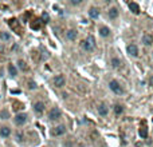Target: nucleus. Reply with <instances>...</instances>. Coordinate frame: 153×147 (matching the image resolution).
<instances>
[{
  "mask_svg": "<svg viewBox=\"0 0 153 147\" xmlns=\"http://www.w3.org/2000/svg\"><path fill=\"white\" fill-rule=\"evenodd\" d=\"M17 64H19V68H20V70H23V71H26V70H27V64L24 63L23 60H19V62H17Z\"/></svg>",
  "mask_w": 153,
  "mask_h": 147,
  "instance_id": "obj_23",
  "label": "nucleus"
},
{
  "mask_svg": "<svg viewBox=\"0 0 153 147\" xmlns=\"http://www.w3.org/2000/svg\"><path fill=\"white\" fill-rule=\"evenodd\" d=\"M107 111H109V110H107V107L105 106V104H99V106H98V114L101 116H106L107 115Z\"/></svg>",
  "mask_w": 153,
  "mask_h": 147,
  "instance_id": "obj_13",
  "label": "nucleus"
},
{
  "mask_svg": "<svg viewBox=\"0 0 153 147\" xmlns=\"http://www.w3.org/2000/svg\"><path fill=\"white\" fill-rule=\"evenodd\" d=\"M40 23H42L40 20H35V23L31 24V28L32 29H39V28H40Z\"/></svg>",
  "mask_w": 153,
  "mask_h": 147,
  "instance_id": "obj_22",
  "label": "nucleus"
},
{
  "mask_svg": "<svg viewBox=\"0 0 153 147\" xmlns=\"http://www.w3.org/2000/svg\"><path fill=\"white\" fill-rule=\"evenodd\" d=\"M83 48L86 49V51H93V49L95 48V39H94L93 35H89L87 39L83 42Z\"/></svg>",
  "mask_w": 153,
  "mask_h": 147,
  "instance_id": "obj_2",
  "label": "nucleus"
},
{
  "mask_svg": "<svg viewBox=\"0 0 153 147\" xmlns=\"http://www.w3.org/2000/svg\"><path fill=\"white\" fill-rule=\"evenodd\" d=\"M109 34H110V29L107 28V27H101V28H99V35H101L102 38L109 36Z\"/></svg>",
  "mask_w": 153,
  "mask_h": 147,
  "instance_id": "obj_15",
  "label": "nucleus"
},
{
  "mask_svg": "<svg viewBox=\"0 0 153 147\" xmlns=\"http://www.w3.org/2000/svg\"><path fill=\"white\" fill-rule=\"evenodd\" d=\"M17 140H22V134H17Z\"/></svg>",
  "mask_w": 153,
  "mask_h": 147,
  "instance_id": "obj_29",
  "label": "nucleus"
},
{
  "mask_svg": "<svg viewBox=\"0 0 153 147\" xmlns=\"http://www.w3.org/2000/svg\"><path fill=\"white\" fill-rule=\"evenodd\" d=\"M34 110L36 111L38 114H40L44 111V103L43 102H36V103L34 104Z\"/></svg>",
  "mask_w": 153,
  "mask_h": 147,
  "instance_id": "obj_9",
  "label": "nucleus"
},
{
  "mask_svg": "<svg viewBox=\"0 0 153 147\" xmlns=\"http://www.w3.org/2000/svg\"><path fill=\"white\" fill-rule=\"evenodd\" d=\"M0 118L1 119H8L9 118V112L7 111V110H1V111H0Z\"/></svg>",
  "mask_w": 153,
  "mask_h": 147,
  "instance_id": "obj_21",
  "label": "nucleus"
},
{
  "mask_svg": "<svg viewBox=\"0 0 153 147\" xmlns=\"http://www.w3.org/2000/svg\"><path fill=\"white\" fill-rule=\"evenodd\" d=\"M112 66L114 67V68H118V67L121 66V60H120V59H117V58H113L112 59Z\"/></svg>",
  "mask_w": 153,
  "mask_h": 147,
  "instance_id": "obj_19",
  "label": "nucleus"
},
{
  "mask_svg": "<svg viewBox=\"0 0 153 147\" xmlns=\"http://www.w3.org/2000/svg\"><path fill=\"white\" fill-rule=\"evenodd\" d=\"M71 4L77 6V4H81V0H71Z\"/></svg>",
  "mask_w": 153,
  "mask_h": 147,
  "instance_id": "obj_26",
  "label": "nucleus"
},
{
  "mask_svg": "<svg viewBox=\"0 0 153 147\" xmlns=\"http://www.w3.org/2000/svg\"><path fill=\"white\" fill-rule=\"evenodd\" d=\"M129 9L134 15H138L140 14V7H138V4H137V3H133V1H132V3H129Z\"/></svg>",
  "mask_w": 153,
  "mask_h": 147,
  "instance_id": "obj_12",
  "label": "nucleus"
},
{
  "mask_svg": "<svg viewBox=\"0 0 153 147\" xmlns=\"http://www.w3.org/2000/svg\"><path fill=\"white\" fill-rule=\"evenodd\" d=\"M43 19L46 21H48V15H47V14H43Z\"/></svg>",
  "mask_w": 153,
  "mask_h": 147,
  "instance_id": "obj_27",
  "label": "nucleus"
},
{
  "mask_svg": "<svg viewBox=\"0 0 153 147\" xmlns=\"http://www.w3.org/2000/svg\"><path fill=\"white\" fill-rule=\"evenodd\" d=\"M77 34H78V32L75 31V29H69V31L66 32V39L67 40H74V39L77 38Z\"/></svg>",
  "mask_w": 153,
  "mask_h": 147,
  "instance_id": "obj_11",
  "label": "nucleus"
},
{
  "mask_svg": "<svg viewBox=\"0 0 153 147\" xmlns=\"http://www.w3.org/2000/svg\"><path fill=\"white\" fill-rule=\"evenodd\" d=\"M9 134H11V130H9L8 127H1V128H0V135L3 136V138L9 136Z\"/></svg>",
  "mask_w": 153,
  "mask_h": 147,
  "instance_id": "obj_14",
  "label": "nucleus"
},
{
  "mask_svg": "<svg viewBox=\"0 0 153 147\" xmlns=\"http://www.w3.org/2000/svg\"><path fill=\"white\" fill-rule=\"evenodd\" d=\"M14 120H15V124H16V126H23L27 122V115L26 114H17Z\"/></svg>",
  "mask_w": 153,
  "mask_h": 147,
  "instance_id": "obj_4",
  "label": "nucleus"
},
{
  "mask_svg": "<svg viewBox=\"0 0 153 147\" xmlns=\"http://www.w3.org/2000/svg\"><path fill=\"white\" fill-rule=\"evenodd\" d=\"M89 16L91 17V19H98V17H99V11H98V8H95V7L90 8V11H89Z\"/></svg>",
  "mask_w": 153,
  "mask_h": 147,
  "instance_id": "obj_10",
  "label": "nucleus"
},
{
  "mask_svg": "<svg viewBox=\"0 0 153 147\" xmlns=\"http://www.w3.org/2000/svg\"><path fill=\"white\" fill-rule=\"evenodd\" d=\"M61 115H62V112H61V110H59L58 107H54V108H51V110H50V112H48L50 120H56V119L61 118Z\"/></svg>",
  "mask_w": 153,
  "mask_h": 147,
  "instance_id": "obj_3",
  "label": "nucleus"
},
{
  "mask_svg": "<svg viewBox=\"0 0 153 147\" xmlns=\"http://www.w3.org/2000/svg\"><path fill=\"white\" fill-rule=\"evenodd\" d=\"M142 43H144L145 46H150V44L153 43V36L150 34H144V36H142Z\"/></svg>",
  "mask_w": 153,
  "mask_h": 147,
  "instance_id": "obj_8",
  "label": "nucleus"
},
{
  "mask_svg": "<svg viewBox=\"0 0 153 147\" xmlns=\"http://www.w3.org/2000/svg\"><path fill=\"white\" fill-rule=\"evenodd\" d=\"M152 56H153V54H152Z\"/></svg>",
  "mask_w": 153,
  "mask_h": 147,
  "instance_id": "obj_30",
  "label": "nucleus"
},
{
  "mask_svg": "<svg viewBox=\"0 0 153 147\" xmlns=\"http://www.w3.org/2000/svg\"><path fill=\"white\" fill-rule=\"evenodd\" d=\"M128 54L133 58H137L138 56V48H137L136 44H129L128 46Z\"/></svg>",
  "mask_w": 153,
  "mask_h": 147,
  "instance_id": "obj_6",
  "label": "nucleus"
},
{
  "mask_svg": "<svg viewBox=\"0 0 153 147\" xmlns=\"http://www.w3.org/2000/svg\"><path fill=\"white\" fill-rule=\"evenodd\" d=\"M28 88L30 90H35V88H36V84H35L34 82H30V83H28Z\"/></svg>",
  "mask_w": 153,
  "mask_h": 147,
  "instance_id": "obj_25",
  "label": "nucleus"
},
{
  "mask_svg": "<svg viewBox=\"0 0 153 147\" xmlns=\"http://www.w3.org/2000/svg\"><path fill=\"white\" fill-rule=\"evenodd\" d=\"M118 16V9L117 8H110L109 9V17L110 19H116Z\"/></svg>",
  "mask_w": 153,
  "mask_h": 147,
  "instance_id": "obj_18",
  "label": "nucleus"
},
{
  "mask_svg": "<svg viewBox=\"0 0 153 147\" xmlns=\"http://www.w3.org/2000/svg\"><path fill=\"white\" fill-rule=\"evenodd\" d=\"M122 111H124V107H122V106H120V104L114 106V112H116V115H121Z\"/></svg>",
  "mask_w": 153,
  "mask_h": 147,
  "instance_id": "obj_20",
  "label": "nucleus"
},
{
  "mask_svg": "<svg viewBox=\"0 0 153 147\" xmlns=\"http://www.w3.org/2000/svg\"><path fill=\"white\" fill-rule=\"evenodd\" d=\"M109 87H110V90H112L116 95H122V94H124V88H122L121 84H120L117 80H112L109 83Z\"/></svg>",
  "mask_w": 153,
  "mask_h": 147,
  "instance_id": "obj_1",
  "label": "nucleus"
},
{
  "mask_svg": "<svg viewBox=\"0 0 153 147\" xmlns=\"http://www.w3.org/2000/svg\"><path fill=\"white\" fill-rule=\"evenodd\" d=\"M140 136L141 138H146L148 136V128H146V126L145 124H142V127H140Z\"/></svg>",
  "mask_w": 153,
  "mask_h": 147,
  "instance_id": "obj_17",
  "label": "nucleus"
},
{
  "mask_svg": "<svg viewBox=\"0 0 153 147\" xmlns=\"http://www.w3.org/2000/svg\"><path fill=\"white\" fill-rule=\"evenodd\" d=\"M149 84H150V86L153 87V75L150 76V79H149Z\"/></svg>",
  "mask_w": 153,
  "mask_h": 147,
  "instance_id": "obj_28",
  "label": "nucleus"
},
{
  "mask_svg": "<svg viewBox=\"0 0 153 147\" xmlns=\"http://www.w3.org/2000/svg\"><path fill=\"white\" fill-rule=\"evenodd\" d=\"M64 83H66V80H64V76L63 75H56L54 79V86L58 87V88H61V87L64 86Z\"/></svg>",
  "mask_w": 153,
  "mask_h": 147,
  "instance_id": "obj_5",
  "label": "nucleus"
},
{
  "mask_svg": "<svg viewBox=\"0 0 153 147\" xmlns=\"http://www.w3.org/2000/svg\"><path fill=\"white\" fill-rule=\"evenodd\" d=\"M0 38L4 39V40H8L11 36H9V34H7V32H1V35H0Z\"/></svg>",
  "mask_w": 153,
  "mask_h": 147,
  "instance_id": "obj_24",
  "label": "nucleus"
},
{
  "mask_svg": "<svg viewBox=\"0 0 153 147\" xmlns=\"http://www.w3.org/2000/svg\"><path fill=\"white\" fill-rule=\"evenodd\" d=\"M8 72H9V75H11L12 78H15V76L17 75V70H16V67H15L14 64H9L8 66Z\"/></svg>",
  "mask_w": 153,
  "mask_h": 147,
  "instance_id": "obj_16",
  "label": "nucleus"
},
{
  "mask_svg": "<svg viewBox=\"0 0 153 147\" xmlns=\"http://www.w3.org/2000/svg\"><path fill=\"white\" fill-rule=\"evenodd\" d=\"M66 133V126H63V124H61V126L55 127L54 130H52V135L54 136H59V135H63V134Z\"/></svg>",
  "mask_w": 153,
  "mask_h": 147,
  "instance_id": "obj_7",
  "label": "nucleus"
}]
</instances>
